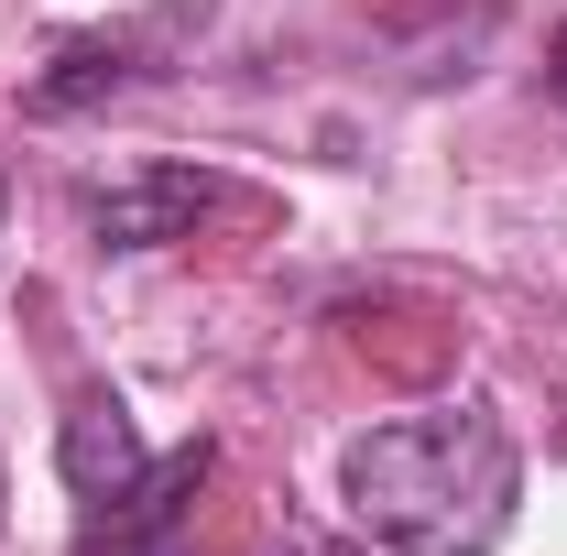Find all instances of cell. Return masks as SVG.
I'll list each match as a JSON object with an SVG mask.
<instances>
[{
	"label": "cell",
	"instance_id": "8",
	"mask_svg": "<svg viewBox=\"0 0 567 556\" xmlns=\"http://www.w3.org/2000/svg\"><path fill=\"white\" fill-rule=\"evenodd\" d=\"M0 208H11V175H0Z\"/></svg>",
	"mask_w": 567,
	"mask_h": 556
},
{
	"label": "cell",
	"instance_id": "1",
	"mask_svg": "<svg viewBox=\"0 0 567 556\" xmlns=\"http://www.w3.org/2000/svg\"><path fill=\"white\" fill-rule=\"evenodd\" d=\"M339 502L382 556H492L513 535V502H524V459L481 404L393 415L371 436H350Z\"/></svg>",
	"mask_w": 567,
	"mask_h": 556
},
{
	"label": "cell",
	"instance_id": "4",
	"mask_svg": "<svg viewBox=\"0 0 567 556\" xmlns=\"http://www.w3.org/2000/svg\"><path fill=\"white\" fill-rule=\"evenodd\" d=\"M55 470H66L76 513H87V502H121V491L153 470V459H142V436H132V415H121V393H76V404H66Z\"/></svg>",
	"mask_w": 567,
	"mask_h": 556
},
{
	"label": "cell",
	"instance_id": "7",
	"mask_svg": "<svg viewBox=\"0 0 567 556\" xmlns=\"http://www.w3.org/2000/svg\"><path fill=\"white\" fill-rule=\"evenodd\" d=\"M546 87L567 99V22H557V44H546Z\"/></svg>",
	"mask_w": 567,
	"mask_h": 556
},
{
	"label": "cell",
	"instance_id": "6",
	"mask_svg": "<svg viewBox=\"0 0 567 556\" xmlns=\"http://www.w3.org/2000/svg\"><path fill=\"white\" fill-rule=\"evenodd\" d=\"M274 556H350V546H328V535H284Z\"/></svg>",
	"mask_w": 567,
	"mask_h": 556
},
{
	"label": "cell",
	"instance_id": "5",
	"mask_svg": "<svg viewBox=\"0 0 567 556\" xmlns=\"http://www.w3.org/2000/svg\"><path fill=\"white\" fill-rule=\"evenodd\" d=\"M121 76H132V44L76 33V44H55V66L33 76V121H66V110H87V99H110Z\"/></svg>",
	"mask_w": 567,
	"mask_h": 556
},
{
	"label": "cell",
	"instance_id": "2",
	"mask_svg": "<svg viewBox=\"0 0 567 556\" xmlns=\"http://www.w3.org/2000/svg\"><path fill=\"white\" fill-rule=\"evenodd\" d=\"M218 447L208 436H186V447H164L153 470H142L121 502H87L76 513V556H175V535H186V502L208 491Z\"/></svg>",
	"mask_w": 567,
	"mask_h": 556
},
{
	"label": "cell",
	"instance_id": "3",
	"mask_svg": "<svg viewBox=\"0 0 567 556\" xmlns=\"http://www.w3.org/2000/svg\"><path fill=\"white\" fill-rule=\"evenodd\" d=\"M208 208H218V175H197V164H142V175H121V186L87 197V229H99V251H153V240H186Z\"/></svg>",
	"mask_w": 567,
	"mask_h": 556
}]
</instances>
